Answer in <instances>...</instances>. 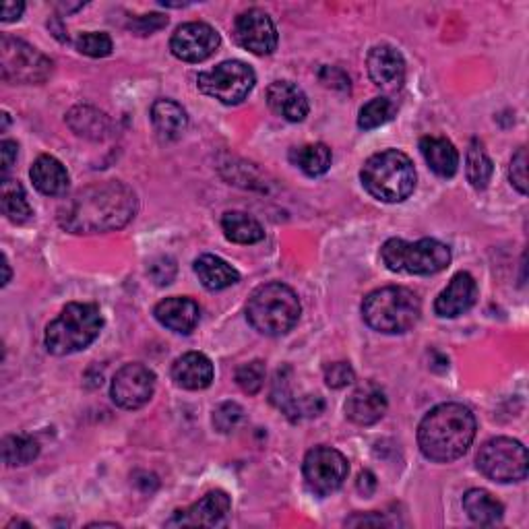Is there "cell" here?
Segmentation results:
<instances>
[{"label":"cell","instance_id":"1","mask_svg":"<svg viewBox=\"0 0 529 529\" xmlns=\"http://www.w3.org/2000/svg\"><path fill=\"white\" fill-rule=\"evenodd\" d=\"M137 195L124 182L89 184L58 207V224L71 234H102L127 226L137 215Z\"/></svg>","mask_w":529,"mask_h":529},{"label":"cell","instance_id":"2","mask_svg":"<svg viewBox=\"0 0 529 529\" xmlns=\"http://www.w3.org/2000/svg\"><path fill=\"white\" fill-rule=\"evenodd\" d=\"M478 422L461 403H441L430 410L418 428V445L426 459L451 463L468 453L476 439Z\"/></svg>","mask_w":529,"mask_h":529},{"label":"cell","instance_id":"3","mask_svg":"<svg viewBox=\"0 0 529 529\" xmlns=\"http://www.w3.org/2000/svg\"><path fill=\"white\" fill-rule=\"evenodd\" d=\"M364 189L383 203L406 201L416 189V168L403 151L387 149L370 155L360 170Z\"/></svg>","mask_w":529,"mask_h":529},{"label":"cell","instance_id":"4","mask_svg":"<svg viewBox=\"0 0 529 529\" xmlns=\"http://www.w3.org/2000/svg\"><path fill=\"white\" fill-rule=\"evenodd\" d=\"M104 327L98 304L73 302L46 327L44 344L54 356H71L89 348Z\"/></svg>","mask_w":529,"mask_h":529},{"label":"cell","instance_id":"5","mask_svg":"<svg viewBox=\"0 0 529 529\" xmlns=\"http://www.w3.org/2000/svg\"><path fill=\"white\" fill-rule=\"evenodd\" d=\"M302 315L298 294L286 284H265L257 288L246 304V319L255 331L267 337L286 335Z\"/></svg>","mask_w":529,"mask_h":529},{"label":"cell","instance_id":"6","mask_svg":"<svg viewBox=\"0 0 529 529\" xmlns=\"http://www.w3.org/2000/svg\"><path fill=\"white\" fill-rule=\"evenodd\" d=\"M422 302L403 286H387L370 292L362 302V317L370 329L387 335L406 333L420 321Z\"/></svg>","mask_w":529,"mask_h":529},{"label":"cell","instance_id":"7","mask_svg":"<svg viewBox=\"0 0 529 529\" xmlns=\"http://www.w3.org/2000/svg\"><path fill=\"white\" fill-rule=\"evenodd\" d=\"M381 259L395 273L434 275L451 265V248L434 238H422L418 242L391 238L381 248Z\"/></svg>","mask_w":529,"mask_h":529},{"label":"cell","instance_id":"8","mask_svg":"<svg viewBox=\"0 0 529 529\" xmlns=\"http://www.w3.org/2000/svg\"><path fill=\"white\" fill-rule=\"evenodd\" d=\"M257 75L242 60L220 62L215 69L205 71L197 77V87L205 96L222 102L226 106L242 104L255 89Z\"/></svg>","mask_w":529,"mask_h":529},{"label":"cell","instance_id":"9","mask_svg":"<svg viewBox=\"0 0 529 529\" xmlns=\"http://www.w3.org/2000/svg\"><path fill=\"white\" fill-rule=\"evenodd\" d=\"M476 465L488 480L521 482L527 476V449L515 439L496 437L480 447Z\"/></svg>","mask_w":529,"mask_h":529},{"label":"cell","instance_id":"10","mask_svg":"<svg viewBox=\"0 0 529 529\" xmlns=\"http://www.w3.org/2000/svg\"><path fill=\"white\" fill-rule=\"evenodd\" d=\"M0 73L7 83H44L52 73V60L23 40H0Z\"/></svg>","mask_w":529,"mask_h":529},{"label":"cell","instance_id":"11","mask_svg":"<svg viewBox=\"0 0 529 529\" xmlns=\"http://www.w3.org/2000/svg\"><path fill=\"white\" fill-rule=\"evenodd\" d=\"M302 472L310 490L327 496L344 486L350 474V463L344 453L333 447H315L306 453Z\"/></svg>","mask_w":529,"mask_h":529},{"label":"cell","instance_id":"12","mask_svg":"<svg viewBox=\"0 0 529 529\" xmlns=\"http://www.w3.org/2000/svg\"><path fill=\"white\" fill-rule=\"evenodd\" d=\"M155 391V375L139 362L124 364L112 379L110 395L112 401L122 410H139Z\"/></svg>","mask_w":529,"mask_h":529},{"label":"cell","instance_id":"13","mask_svg":"<svg viewBox=\"0 0 529 529\" xmlns=\"http://www.w3.org/2000/svg\"><path fill=\"white\" fill-rule=\"evenodd\" d=\"M222 38L209 23L193 21L180 25L170 40V50L178 60L203 62L220 48Z\"/></svg>","mask_w":529,"mask_h":529},{"label":"cell","instance_id":"14","mask_svg":"<svg viewBox=\"0 0 529 529\" xmlns=\"http://www.w3.org/2000/svg\"><path fill=\"white\" fill-rule=\"evenodd\" d=\"M234 38L255 56H269L277 48L275 23L261 9H248L236 17Z\"/></svg>","mask_w":529,"mask_h":529},{"label":"cell","instance_id":"15","mask_svg":"<svg viewBox=\"0 0 529 529\" xmlns=\"http://www.w3.org/2000/svg\"><path fill=\"white\" fill-rule=\"evenodd\" d=\"M232 501L224 490L207 492L201 501L189 509H180L168 521L170 527H215L222 525L230 515Z\"/></svg>","mask_w":529,"mask_h":529},{"label":"cell","instance_id":"16","mask_svg":"<svg viewBox=\"0 0 529 529\" xmlns=\"http://www.w3.org/2000/svg\"><path fill=\"white\" fill-rule=\"evenodd\" d=\"M366 67L372 83L385 91H397L406 81V60L397 48L389 44L372 48L366 58Z\"/></svg>","mask_w":529,"mask_h":529},{"label":"cell","instance_id":"17","mask_svg":"<svg viewBox=\"0 0 529 529\" xmlns=\"http://www.w3.org/2000/svg\"><path fill=\"white\" fill-rule=\"evenodd\" d=\"M478 300V284L468 271H459L451 284L434 300V313L443 319H455L476 304Z\"/></svg>","mask_w":529,"mask_h":529},{"label":"cell","instance_id":"18","mask_svg":"<svg viewBox=\"0 0 529 529\" xmlns=\"http://www.w3.org/2000/svg\"><path fill=\"white\" fill-rule=\"evenodd\" d=\"M153 315L166 329L180 335H189L201 321V308L193 298L172 296L155 306Z\"/></svg>","mask_w":529,"mask_h":529},{"label":"cell","instance_id":"19","mask_svg":"<svg viewBox=\"0 0 529 529\" xmlns=\"http://www.w3.org/2000/svg\"><path fill=\"white\" fill-rule=\"evenodd\" d=\"M387 412V397L385 391L375 383H364L358 387L348 403H346V416L358 426H372L377 424Z\"/></svg>","mask_w":529,"mask_h":529},{"label":"cell","instance_id":"20","mask_svg":"<svg viewBox=\"0 0 529 529\" xmlns=\"http://www.w3.org/2000/svg\"><path fill=\"white\" fill-rule=\"evenodd\" d=\"M269 108L288 122H302L308 116L306 93L292 81H275L267 89Z\"/></svg>","mask_w":529,"mask_h":529},{"label":"cell","instance_id":"21","mask_svg":"<svg viewBox=\"0 0 529 529\" xmlns=\"http://www.w3.org/2000/svg\"><path fill=\"white\" fill-rule=\"evenodd\" d=\"M172 379L182 389L189 391L207 389L213 383V364L201 352L182 354L172 364Z\"/></svg>","mask_w":529,"mask_h":529},{"label":"cell","instance_id":"22","mask_svg":"<svg viewBox=\"0 0 529 529\" xmlns=\"http://www.w3.org/2000/svg\"><path fill=\"white\" fill-rule=\"evenodd\" d=\"M29 176L36 189L48 197L67 195L71 184L67 168L62 166V162L52 158V155H40L34 166H31Z\"/></svg>","mask_w":529,"mask_h":529},{"label":"cell","instance_id":"23","mask_svg":"<svg viewBox=\"0 0 529 529\" xmlns=\"http://www.w3.org/2000/svg\"><path fill=\"white\" fill-rule=\"evenodd\" d=\"M151 122L162 141H176L189 129V114L174 100H158L151 106Z\"/></svg>","mask_w":529,"mask_h":529},{"label":"cell","instance_id":"24","mask_svg":"<svg viewBox=\"0 0 529 529\" xmlns=\"http://www.w3.org/2000/svg\"><path fill=\"white\" fill-rule=\"evenodd\" d=\"M420 151L428 168L441 176V178H453L459 170V153L455 145L445 137H422L420 139Z\"/></svg>","mask_w":529,"mask_h":529},{"label":"cell","instance_id":"25","mask_svg":"<svg viewBox=\"0 0 529 529\" xmlns=\"http://www.w3.org/2000/svg\"><path fill=\"white\" fill-rule=\"evenodd\" d=\"M195 273L199 277V282L203 284V288L211 292L226 290L240 282V273L230 263H226L224 259L215 257V255L199 257L195 261Z\"/></svg>","mask_w":529,"mask_h":529},{"label":"cell","instance_id":"26","mask_svg":"<svg viewBox=\"0 0 529 529\" xmlns=\"http://www.w3.org/2000/svg\"><path fill=\"white\" fill-rule=\"evenodd\" d=\"M463 509L478 525H496L505 515L503 503L482 488H472L463 494Z\"/></svg>","mask_w":529,"mask_h":529},{"label":"cell","instance_id":"27","mask_svg":"<svg viewBox=\"0 0 529 529\" xmlns=\"http://www.w3.org/2000/svg\"><path fill=\"white\" fill-rule=\"evenodd\" d=\"M290 162L306 176H323L333 162L331 149L325 143H306L290 151Z\"/></svg>","mask_w":529,"mask_h":529},{"label":"cell","instance_id":"28","mask_svg":"<svg viewBox=\"0 0 529 529\" xmlns=\"http://www.w3.org/2000/svg\"><path fill=\"white\" fill-rule=\"evenodd\" d=\"M222 230L230 242L236 244H257L265 238L263 226L253 215L244 211H228L222 217Z\"/></svg>","mask_w":529,"mask_h":529},{"label":"cell","instance_id":"29","mask_svg":"<svg viewBox=\"0 0 529 529\" xmlns=\"http://www.w3.org/2000/svg\"><path fill=\"white\" fill-rule=\"evenodd\" d=\"M0 209H3V215L13 224H25L34 215V209H31L27 201L21 182L9 178H5L3 186H0Z\"/></svg>","mask_w":529,"mask_h":529},{"label":"cell","instance_id":"30","mask_svg":"<svg viewBox=\"0 0 529 529\" xmlns=\"http://www.w3.org/2000/svg\"><path fill=\"white\" fill-rule=\"evenodd\" d=\"M71 129L81 135V137H89V139H102L108 131H110V120L106 114L98 112L96 108H89V106H79L75 110H71V114L67 116Z\"/></svg>","mask_w":529,"mask_h":529},{"label":"cell","instance_id":"31","mask_svg":"<svg viewBox=\"0 0 529 529\" xmlns=\"http://www.w3.org/2000/svg\"><path fill=\"white\" fill-rule=\"evenodd\" d=\"M465 172H468V180L478 191L486 189L492 178V172H494L492 160L488 158L484 145L478 139L470 143V149L468 153H465Z\"/></svg>","mask_w":529,"mask_h":529},{"label":"cell","instance_id":"32","mask_svg":"<svg viewBox=\"0 0 529 529\" xmlns=\"http://www.w3.org/2000/svg\"><path fill=\"white\" fill-rule=\"evenodd\" d=\"M40 455V443L31 437H23V434H11V437L3 439V459L9 468H19V465H27Z\"/></svg>","mask_w":529,"mask_h":529},{"label":"cell","instance_id":"33","mask_svg":"<svg viewBox=\"0 0 529 529\" xmlns=\"http://www.w3.org/2000/svg\"><path fill=\"white\" fill-rule=\"evenodd\" d=\"M395 112H397V106L389 98H375V100H370L368 104H364L360 108L358 127L362 131L379 129V127H383V124H387L389 120H393Z\"/></svg>","mask_w":529,"mask_h":529},{"label":"cell","instance_id":"34","mask_svg":"<svg viewBox=\"0 0 529 529\" xmlns=\"http://www.w3.org/2000/svg\"><path fill=\"white\" fill-rule=\"evenodd\" d=\"M236 383L244 393L257 395L265 385V362L253 360L248 364H242L236 370Z\"/></svg>","mask_w":529,"mask_h":529},{"label":"cell","instance_id":"35","mask_svg":"<svg viewBox=\"0 0 529 529\" xmlns=\"http://www.w3.org/2000/svg\"><path fill=\"white\" fill-rule=\"evenodd\" d=\"M75 46L81 54L91 56V58L110 56L112 48H114L112 38L108 34H104V31H85V34H79Z\"/></svg>","mask_w":529,"mask_h":529},{"label":"cell","instance_id":"36","mask_svg":"<svg viewBox=\"0 0 529 529\" xmlns=\"http://www.w3.org/2000/svg\"><path fill=\"white\" fill-rule=\"evenodd\" d=\"M356 379V372L350 362H333L325 366V383L331 389H344L352 385Z\"/></svg>","mask_w":529,"mask_h":529},{"label":"cell","instance_id":"37","mask_svg":"<svg viewBox=\"0 0 529 529\" xmlns=\"http://www.w3.org/2000/svg\"><path fill=\"white\" fill-rule=\"evenodd\" d=\"M240 420H242V408L234 401L222 403V406L213 412V424L220 432L234 430Z\"/></svg>","mask_w":529,"mask_h":529},{"label":"cell","instance_id":"38","mask_svg":"<svg viewBox=\"0 0 529 529\" xmlns=\"http://www.w3.org/2000/svg\"><path fill=\"white\" fill-rule=\"evenodd\" d=\"M509 180L521 195H527V149L519 147L509 166Z\"/></svg>","mask_w":529,"mask_h":529},{"label":"cell","instance_id":"39","mask_svg":"<svg viewBox=\"0 0 529 529\" xmlns=\"http://www.w3.org/2000/svg\"><path fill=\"white\" fill-rule=\"evenodd\" d=\"M176 275V261L172 257H160L149 265V277L158 286H168Z\"/></svg>","mask_w":529,"mask_h":529},{"label":"cell","instance_id":"40","mask_svg":"<svg viewBox=\"0 0 529 529\" xmlns=\"http://www.w3.org/2000/svg\"><path fill=\"white\" fill-rule=\"evenodd\" d=\"M166 25H168V17L158 15V13L137 17V19L131 21V29H135L137 34H141V36H151V34H155V31H160Z\"/></svg>","mask_w":529,"mask_h":529},{"label":"cell","instance_id":"41","mask_svg":"<svg viewBox=\"0 0 529 529\" xmlns=\"http://www.w3.org/2000/svg\"><path fill=\"white\" fill-rule=\"evenodd\" d=\"M17 151H19V145L15 141H11V139H5L3 143H0V153H3V172L5 174L13 168L15 160H17Z\"/></svg>","mask_w":529,"mask_h":529},{"label":"cell","instance_id":"42","mask_svg":"<svg viewBox=\"0 0 529 529\" xmlns=\"http://www.w3.org/2000/svg\"><path fill=\"white\" fill-rule=\"evenodd\" d=\"M23 11H25L23 3H5L3 5V17H0V19H3V23L17 21V19H21Z\"/></svg>","mask_w":529,"mask_h":529},{"label":"cell","instance_id":"43","mask_svg":"<svg viewBox=\"0 0 529 529\" xmlns=\"http://www.w3.org/2000/svg\"><path fill=\"white\" fill-rule=\"evenodd\" d=\"M375 488H377V480H375V476H372L370 472H362L360 478H358V490H360L364 496H368V494L375 492Z\"/></svg>","mask_w":529,"mask_h":529},{"label":"cell","instance_id":"44","mask_svg":"<svg viewBox=\"0 0 529 529\" xmlns=\"http://www.w3.org/2000/svg\"><path fill=\"white\" fill-rule=\"evenodd\" d=\"M3 267H5V279H3V286H7L9 284V279H11V267H9V261H7V257L3 255Z\"/></svg>","mask_w":529,"mask_h":529}]
</instances>
